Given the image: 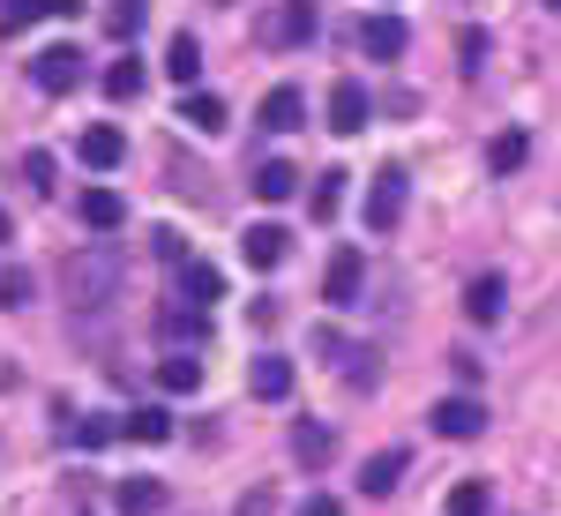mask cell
<instances>
[{
	"instance_id": "obj_37",
	"label": "cell",
	"mask_w": 561,
	"mask_h": 516,
	"mask_svg": "<svg viewBox=\"0 0 561 516\" xmlns=\"http://www.w3.org/2000/svg\"><path fill=\"white\" fill-rule=\"evenodd\" d=\"M0 248H8V217H0Z\"/></svg>"
},
{
	"instance_id": "obj_15",
	"label": "cell",
	"mask_w": 561,
	"mask_h": 516,
	"mask_svg": "<svg viewBox=\"0 0 561 516\" xmlns=\"http://www.w3.org/2000/svg\"><path fill=\"white\" fill-rule=\"evenodd\" d=\"M76 150H83V165H90V172H113L121 158H128V135L98 121V128H83V142H76Z\"/></svg>"
},
{
	"instance_id": "obj_25",
	"label": "cell",
	"mask_w": 561,
	"mask_h": 516,
	"mask_svg": "<svg viewBox=\"0 0 561 516\" xmlns=\"http://www.w3.org/2000/svg\"><path fill=\"white\" fill-rule=\"evenodd\" d=\"M330 449H337V434H330V427H314V420L293 427V457H300L307 472H322V465H330Z\"/></svg>"
},
{
	"instance_id": "obj_9",
	"label": "cell",
	"mask_w": 561,
	"mask_h": 516,
	"mask_svg": "<svg viewBox=\"0 0 561 516\" xmlns=\"http://www.w3.org/2000/svg\"><path fill=\"white\" fill-rule=\"evenodd\" d=\"M367 121H375V98H367V83H352V76H345V83L330 90V128H337V135H359Z\"/></svg>"
},
{
	"instance_id": "obj_24",
	"label": "cell",
	"mask_w": 561,
	"mask_h": 516,
	"mask_svg": "<svg viewBox=\"0 0 561 516\" xmlns=\"http://www.w3.org/2000/svg\"><path fill=\"white\" fill-rule=\"evenodd\" d=\"M165 76L195 90V76H203V45H195V31H173V45H165Z\"/></svg>"
},
{
	"instance_id": "obj_13",
	"label": "cell",
	"mask_w": 561,
	"mask_h": 516,
	"mask_svg": "<svg viewBox=\"0 0 561 516\" xmlns=\"http://www.w3.org/2000/svg\"><path fill=\"white\" fill-rule=\"evenodd\" d=\"M255 121H262V128H270V135H293V128H300V121H307V98H300V90H293V83H277V90H270V98H262V113H255Z\"/></svg>"
},
{
	"instance_id": "obj_8",
	"label": "cell",
	"mask_w": 561,
	"mask_h": 516,
	"mask_svg": "<svg viewBox=\"0 0 561 516\" xmlns=\"http://www.w3.org/2000/svg\"><path fill=\"white\" fill-rule=\"evenodd\" d=\"M240 255H248V270H277V262L293 255V232L262 217V225H248V232H240Z\"/></svg>"
},
{
	"instance_id": "obj_3",
	"label": "cell",
	"mask_w": 561,
	"mask_h": 516,
	"mask_svg": "<svg viewBox=\"0 0 561 516\" xmlns=\"http://www.w3.org/2000/svg\"><path fill=\"white\" fill-rule=\"evenodd\" d=\"M404 203H412V172H404V165H382L375 180H367V203H359V217H367V232H397V217H404Z\"/></svg>"
},
{
	"instance_id": "obj_36",
	"label": "cell",
	"mask_w": 561,
	"mask_h": 516,
	"mask_svg": "<svg viewBox=\"0 0 561 516\" xmlns=\"http://www.w3.org/2000/svg\"><path fill=\"white\" fill-rule=\"evenodd\" d=\"M293 516H345V502H337V494H307Z\"/></svg>"
},
{
	"instance_id": "obj_5",
	"label": "cell",
	"mask_w": 561,
	"mask_h": 516,
	"mask_svg": "<svg viewBox=\"0 0 561 516\" xmlns=\"http://www.w3.org/2000/svg\"><path fill=\"white\" fill-rule=\"evenodd\" d=\"M427 420H434V434H442V442H479V434H486V404L465 389V397H442Z\"/></svg>"
},
{
	"instance_id": "obj_11",
	"label": "cell",
	"mask_w": 561,
	"mask_h": 516,
	"mask_svg": "<svg viewBox=\"0 0 561 516\" xmlns=\"http://www.w3.org/2000/svg\"><path fill=\"white\" fill-rule=\"evenodd\" d=\"M76 217H83L90 232H121V225H128V203H121L113 187H83V195H76Z\"/></svg>"
},
{
	"instance_id": "obj_6",
	"label": "cell",
	"mask_w": 561,
	"mask_h": 516,
	"mask_svg": "<svg viewBox=\"0 0 561 516\" xmlns=\"http://www.w3.org/2000/svg\"><path fill=\"white\" fill-rule=\"evenodd\" d=\"M359 285H367V255H359V248H337L330 270H322V300L330 307H359Z\"/></svg>"
},
{
	"instance_id": "obj_22",
	"label": "cell",
	"mask_w": 561,
	"mask_h": 516,
	"mask_svg": "<svg viewBox=\"0 0 561 516\" xmlns=\"http://www.w3.org/2000/svg\"><path fill=\"white\" fill-rule=\"evenodd\" d=\"M180 121H187L195 135H225V121H232V113H225V98H210V90H187Z\"/></svg>"
},
{
	"instance_id": "obj_1",
	"label": "cell",
	"mask_w": 561,
	"mask_h": 516,
	"mask_svg": "<svg viewBox=\"0 0 561 516\" xmlns=\"http://www.w3.org/2000/svg\"><path fill=\"white\" fill-rule=\"evenodd\" d=\"M121 277H128V255H121L113 240H90V248H76V255H68V270H60L68 307H83V314H98V307L121 300Z\"/></svg>"
},
{
	"instance_id": "obj_34",
	"label": "cell",
	"mask_w": 561,
	"mask_h": 516,
	"mask_svg": "<svg viewBox=\"0 0 561 516\" xmlns=\"http://www.w3.org/2000/svg\"><path fill=\"white\" fill-rule=\"evenodd\" d=\"M232 516H277V494H270V486H248V494H240V509Z\"/></svg>"
},
{
	"instance_id": "obj_2",
	"label": "cell",
	"mask_w": 561,
	"mask_h": 516,
	"mask_svg": "<svg viewBox=\"0 0 561 516\" xmlns=\"http://www.w3.org/2000/svg\"><path fill=\"white\" fill-rule=\"evenodd\" d=\"M314 23H322L314 0H270V8L255 15V45L262 53H300V45L314 38Z\"/></svg>"
},
{
	"instance_id": "obj_18",
	"label": "cell",
	"mask_w": 561,
	"mask_h": 516,
	"mask_svg": "<svg viewBox=\"0 0 561 516\" xmlns=\"http://www.w3.org/2000/svg\"><path fill=\"white\" fill-rule=\"evenodd\" d=\"M359 45H367L375 60H397V53L412 45V31H404L397 15H367V23H359Z\"/></svg>"
},
{
	"instance_id": "obj_17",
	"label": "cell",
	"mask_w": 561,
	"mask_h": 516,
	"mask_svg": "<svg viewBox=\"0 0 561 516\" xmlns=\"http://www.w3.org/2000/svg\"><path fill=\"white\" fill-rule=\"evenodd\" d=\"M502 307H510V285H502V277H472V285H465V314H472L479 330L502 322Z\"/></svg>"
},
{
	"instance_id": "obj_31",
	"label": "cell",
	"mask_w": 561,
	"mask_h": 516,
	"mask_svg": "<svg viewBox=\"0 0 561 516\" xmlns=\"http://www.w3.org/2000/svg\"><path fill=\"white\" fill-rule=\"evenodd\" d=\"M457 68H465V76L486 68V31H457Z\"/></svg>"
},
{
	"instance_id": "obj_26",
	"label": "cell",
	"mask_w": 561,
	"mask_h": 516,
	"mask_svg": "<svg viewBox=\"0 0 561 516\" xmlns=\"http://www.w3.org/2000/svg\"><path fill=\"white\" fill-rule=\"evenodd\" d=\"M524 158H531V135H524V128H502V135H494V150H486V165L502 172V180L524 172Z\"/></svg>"
},
{
	"instance_id": "obj_12",
	"label": "cell",
	"mask_w": 561,
	"mask_h": 516,
	"mask_svg": "<svg viewBox=\"0 0 561 516\" xmlns=\"http://www.w3.org/2000/svg\"><path fill=\"white\" fill-rule=\"evenodd\" d=\"M412 472V449H382V457H367V472H359V494L367 502H382V494H397V479Z\"/></svg>"
},
{
	"instance_id": "obj_35",
	"label": "cell",
	"mask_w": 561,
	"mask_h": 516,
	"mask_svg": "<svg viewBox=\"0 0 561 516\" xmlns=\"http://www.w3.org/2000/svg\"><path fill=\"white\" fill-rule=\"evenodd\" d=\"M113 434H121V420H83V427H76V442H83V449H98V442H113Z\"/></svg>"
},
{
	"instance_id": "obj_14",
	"label": "cell",
	"mask_w": 561,
	"mask_h": 516,
	"mask_svg": "<svg viewBox=\"0 0 561 516\" xmlns=\"http://www.w3.org/2000/svg\"><path fill=\"white\" fill-rule=\"evenodd\" d=\"M248 389H255L262 404H285V397H293V359H277V352H262L255 367H248Z\"/></svg>"
},
{
	"instance_id": "obj_28",
	"label": "cell",
	"mask_w": 561,
	"mask_h": 516,
	"mask_svg": "<svg viewBox=\"0 0 561 516\" xmlns=\"http://www.w3.org/2000/svg\"><path fill=\"white\" fill-rule=\"evenodd\" d=\"M337 203H345V172H314V195H307L314 225H330V217H337Z\"/></svg>"
},
{
	"instance_id": "obj_21",
	"label": "cell",
	"mask_w": 561,
	"mask_h": 516,
	"mask_svg": "<svg viewBox=\"0 0 561 516\" xmlns=\"http://www.w3.org/2000/svg\"><path fill=\"white\" fill-rule=\"evenodd\" d=\"M98 23H105V38H113V45H128L135 31L150 23V0H105V15H98Z\"/></svg>"
},
{
	"instance_id": "obj_27",
	"label": "cell",
	"mask_w": 561,
	"mask_h": 516,
	"mask_svg": "<svg viewBox=\"0 0 561 516\" xmlns=\"http://www.w3.org/2000/svg\"><path fill=\"white\" fill-rule=\"evenodd\" d=\"M121 434H128V442H173V420H165L158 404H135L128 420H121Z\"/></svg>"
},
{
	"instance_id": "obj_16",
	"label": "cell",
	"mask_w": 561,
	"mask_h": 516,
	"mask_svg": "<svg viewBox=\"0 0 561 516\" xmlns=\"http://www.w3.org/2000/svg\"><path fill=\"white\" fill-rule=\"evenodd\" d=\"M113 509L121 516H158L165 509V479H121V486H113Z\"/></svg>"
},
{
	"instance_id": "obj_20",
	"label": "cell",
	"mask_w": 561,
	"mask_h": 516,
	"mask_svg": "<svg viewBox=\"0 0 561 516\" xmlns=\"http://www.w3.org/2000/svg\"><path fill=\"white\" fill-rule=\"evenodd\" d=\"M158 389H165V397H195V389H203V359H195V352L158 359Z\"/></svg>"
},
{
	"instance_id": "obj_38",
	"label": "cell",
	"mask_w": 561,
	"mask_h": 516,
	"mask_svg": "<svg viewBox=\"0 0 561 516\" xmlns=\"http://www.w3.org/2000/svg\"><path fill=\"white\" fill-rule=\"evenodd\" d=\"M547 8H561V0H547Z\"/></svg>"
},
{
	"instance_id": "obj_32",
	"label": "cell",
	"mask_w": 561,
	"mask_h": 516,
	"mask_svg": "<svg viewBox=\"0 0 561 516\" xmlns=\"http://www.w3.org/2000/svg\"><path fill=\"white\" fill-rule=\"evenodd\" d=\"M23 180H31V195H53V158L31 150V158H23Z\"/></svg>"
},
{
	"instance_id": "obj_7",
	"label": "cell",
	"mask_w": 561,
	"mask_h": 516,
	"mask_svg": "<svg viewBox=\"0 0 561 516\" xmlns=\"http://www.w3.org/2000/svg\"><path fill=\"white\" fill-rule=\"evenodd\" d=\"M158 330L180 344V352H195V344H210V307H195V300H173V307H158Z\"/></svg>"
},
{
	"instance_id": "obj_29",
	"label": "cell",
	"mask_w": 561,
	"mask_h": 516,
	"mask_svg": "<svg viewBox=\"0 0 561 516\" xmlns=\"http://www.w3.org/2000/svg\"><path fill=\"white\" fill-rule=\"evenodd\" d=\"M105 98H113V105H128V98H142V60H113V68H105Z\"/></svg>"
},
{
	"instance_id": "obj_23",
	"label": "cell",
	"mask_w": 561,
	"mask_h": 516,
	"mask_svg": "<svg viewBox=\"0 0 561 516\" xmlns=\"http://www.w3.org/2000/svg\"><path fill=\"white\" fill-rule=\"evenodd\" d=\"M255 195L262 203H293V195H300V172L285 165V158H262L255 165Z\"/></svg>"
},
{
	"instance_id": "obj_33",
	"label": "cell",
	"mask_w": 561,
	"mask_h": 516,
	"mask_svg": "<svg viewBox=\"0 0 561 516\" xmlns=\"http://www.w3.org/2000/svg\"><path fill=\"white\" fill-rule=\"evenodd\" d=\"M31 300V270H0V307H23Z\"/></svg>"
},
{
	"instance_id": "obj_4",
	"label": "cell",
	"mask_w": 561,
	"mask_h": 516,
	"mask_svg": "<svg viewBox=\"0 0 561 516\" xmlns=\"http://www.w3.org/2000/svg\"><path fill=\"white\" fill-rule=\"evenodd\" d=\"M83 53H76V45H45L38 60H31V83L45 90V98H68V90H83Z\"/></svg>"
},
{
	"instance_id": "obj_10",
	"label": "cell",
	"mask_w": 561,
	"mask_h": 516,
	"mask_svg": "<svg viewBox=\"0 0 561 516\" xmlns=\"http://www.w3.org/2000/svg\"><path fill=\"white\" fill-rule=\"evenodd\" d=\"M38 15H53V23H76V15H83V0H0V23H8V31H31Z\"/></svg>"
},
{
	"instance_id": "obj_19",
	"label": "cell",
	"mask_w": 561,
	"mask_h": 516,
	"mask_svg": "<svg viewBox=\"0 0 561 516\" xmlns=\"http://www.w3.org/2000/svg\"><path fill=\"white\" fill-rule=\"evenodd\" d=\"M173 277H180V300H195V307H210L217 293H225V277H217L210 262H195V255L173 262Z\"/></svg>"
},
{
	"instance_id": "obj_30",
	"label": "cell",
	"mask_w": 561,
	"mask_h": 516,
	"mask_svg": "<svg viewBox=\"0 0 561 516\" xmlns=\"http://www.w3.org/2000/svg\"><path fill=\"white\" fill-rule=\"evenodd\" d=\"M486 502H494L486 479H457V486H449V516H486Z\"/></svg>"
}]
</instances>
